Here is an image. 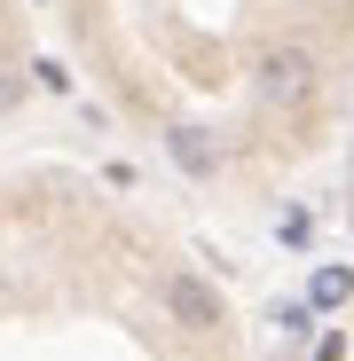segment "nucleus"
Returning a JSON list of instances; mask_svg holds the SVG:
<instances>
[{
    "label": "nucleus",
    "mask_w": 354,
    "mask_h": 361,
    "mask_svg": "<svg viewBox=\"0 0 354 361\" xmlns=\"http://www.w3.org/2000/svg\"><path fill=\"white\" fill-rule=\"evenodd\" d=\"M64 16L110 102L205 173L307 149L354 55V0H64Z\"/></svg>",
    "instance_id": "nucleus-1"
},
{
    "label": "nucleus",
    "mask_w": 354,
    "mask_h": 361,
    "mask_svg": "<svg viewBox=\"0 0 354 361\" xmlns=\"http://www.w3.org/2000/svg\"><path fill=\"white\" fill-rule=\"evenodd\" d=\"M16 55H24V16H16V0H0V102L16 87Z\"/></svg>",
    "instance_id": "nucleus-3"
},
{
    "label": "nucleus",
    "mask_w": 354,
    "mask_h": 361,
    "mask_svg": "<svg viewBox=\"0 0 354 361\" xmlns=\"http://www.w3.org/2000/svg\"><path fill=\"white\" fill-rule=\"evenodd\" d=\"M0 361H228L213 290L87 189L0 197Z\"/></svg>",
    "instance_id": "nucleus-2"
}]
</instances>
